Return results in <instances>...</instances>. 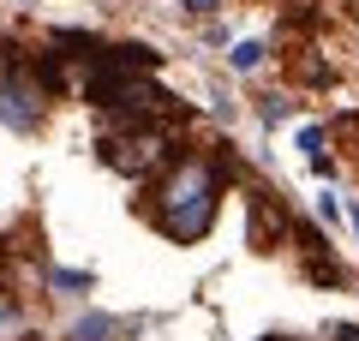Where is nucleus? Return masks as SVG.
<instances>
[{"label":"nucleus","instance_id":"obj_8","mask_svg":"<svg viewBox=\"0 0 359 341\" xmlns=\"http://www.w3.org/2000/svg\"><path fill=\"white\" fill-rule=\"evenodd\" d=\"M287 108H294V102H282V96H264V120H269V126H276V120H287Z\"/></svg>","mask_w":359,"mask_h":341},{"label":"nucleus","instance_id":"obj_6","mask_svg":"<svg viewBox=\"0 0 359 341\" xmlns=\"http://www.w3.org/2000/svg\"><path fill=\"white\" fill-rule=\"evenodd\" d=\"M54 288H66V293H78V288H90V276H84V269H54Z\"/></svg>","mask_w":359,"mask_h":341},{"label":"nucleus","instance_id":"obj_13","mask_svg":"<svg viewBox=\"0 0 359 341\" xmlns=\"http://www.w3.org/2000/svg\"><path fill=\"white\" fill-rule=\"evenodd\" d=\"M0 281H6V258H0Z\"/></svg>","mask_w":359,"mask_h":341},{"label":"nucleus","instance_id":"obj_9","mask_svg":"<svg viewBox=\"0 0 359 341\" xmlns=\"http://www.w3.org/2000/svg\"><path fill=\"white\" fill-rule=\"evenodd\" d=\"M318 215H323V222H341V203H335V192H323V198H318Z\"/></svg>","mask_w":359,"mask_h":341},{"label":"nucleus","instance_id":"obj_1","mask_svg":"<svg viewBox=\"0 0 359 341\" xmlns=\"http://www.w3.org/2000/svg\"><path fill=\"white\" fill-rule=\"evenodd\" d=\"M216 198H222L216 162H210V156H180L162 174V186H156V222H162L168 240L192 246V240H204L210 222H216Z\"/></svg>","mask_w":359,"mask_h":341},{"label":"nucleus","instance_id":"obj_4","mask_svg":"<svg viewBox=\"0 0 359 341\" xmlns=\"http://www.w3.org/2000/svg\"><path fill=\"white\" fill-rule=\"evenodd\" d=\"M114 317H102V312H90V317H78L72 329H66V341H114Z\"/></svg>","mask_w":359,"mask_h":341},{"label":"nucleus","instance_id":"obj_12","mask_svg":"<svg viewBox=\"0 0 359 341\" xmlns=\"http://www.w3.org/2000/svg\"><path fill=\"white\" fill-rule=\"evenodd\" d=\"M347 222H353V234H359V203H353V210H347Z\"/></svg>","mask_w":359,"mask_h":341},{"label":"nucleus","instance_id":"obj_2","mask_svg":"<svg viewBox=\"0 0 359 341\" xmlns=\"http://www.w3.org/2000/svg\"><path fill=\"white\" fill-rule=\"evenodd\" d=\"M102 162L126 180H144L156 168H168V132L162 120H120L114 132L102 138Z\"/></svg>","mask_w":359,"mask_h":341},{"label":"nucleus","instance_id":"obj_3","mask_svg":"<svg viewBox=\"0 0 359 341\" xmlns=\"http://www.w3.org/2000/svg\"><path fill=\"white\" fill-rule=\"evenodd\" d=\"M42 114H48V84L30 78V72H18V66H6V72H0V126L36 132Z\"/></svg>","mask_w":359,"mask_h":341},{"label":"nucleus","instance_id":"obj_11","mask_svg":"<svg viewBox=\"0 0 359 341\" xmlns=\"http://www.w3.org/2000/svg\"><path fill=\"white\" fill-rule=\"evenodd\" d=\"M335 341H359V329H335Z\"/></svg>","mask_w":359,"mask_h":341},{"label":"nucleus","instance_id":"obj_10","mask_svg":"<svg viewBox=\"0 0 359 341\" xmlns=\"http://www.w3.org/2000/svg\"><path fill=\"white\" fill-rule=\"evenodd\" d=\"M186 13H192V18H210V13H216V0H186Z\"/></svg>","mask_w":359,"mask_h":341},{"label":"nucleus","instance_id":"obj_7","mask_svg":"<svg viewBox=\"0 0 359 341\" xmlns=\"http://www.w3.org/2000/svg\"><path fill=\"white\" fill-rule=\"evenodd\" d=\"M299 150L318 162V156H323V132H318V126H306V132H299Z\"/></svg>","mask_w":359,"mask_h":341},{"label":"nucleus","instance_id":"obj_5","mask_svg":"<svg viewBox=\"0 0 359 341\" xmlns=\"http://www.w3.org/2000/svg\"><path fill=\"white\" fill-rule=\"evenodd\" d=\"M228 66H233V72H257V66H264V42H233Z\"/></svg>","mask_w":359,"mask_h":341},{"label":"nucleus","instance_id":"obj_14","mask_svg":"<svg viewBox=\"0 0 359 341\" xmlns=\"http://www.w3.org/2000/svg\"><path fill=\"white\" fill-rule=\"evenodd\" d=\"M25 341H36V335H25Z\"/></svg>","mask_w":359,"mask_h":341}]
</instances>
